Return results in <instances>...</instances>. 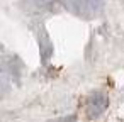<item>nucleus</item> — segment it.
<instances>
[{
	"label": "nucleus",
	"mask_w": 124,
	"mask_h": 122,
	"mask_svg": "<svg viewBox=\"0 0 124 122\" xmlns=\"http://www.w3.org/2000/svg\"><path fill=\"white\" fill-rule=\"evenodd\" d=\"M109 107V97L105 93L95 92L92 95H88L87 102H85V114L88 119H97L100 117Z\"/></svg>",
	"instance_id": "f257e3e1"
},
{
	"label": "nucleus",
	"mask_w": 124,
	"mask_h": 122,
	"mask_svg": "<svg viewBox=\"0 0 124 122\" xmlns=\"http://www.w3.org/2000/svg\"><path fill=\"white\" fill-rule=\"evenodd\" d=\"M60 2L78 15H85V12L97 14V10L102 7V0H60Z\"/></svg>",
	"instance_id": "f03ea898"
},
{
	"label": "nucleus",
	"mask_w": 124,
	"mask_h": 122,
	"mask_svg": "<svg viewBox=\"0 0 124 122\" xmlns=\"http://www.w3.org/2000/svg\"><path fill=\"white\" fill-rule=\"evenodd\" d=\"M39 43H41V59H43V63L46 65V63L49 61L51 54H53V46H51V43H49V39H48L46 34H43V39H41Z\"/></svg>",
	"instance_id": "7ed1b4c3"
}]
</instances>
